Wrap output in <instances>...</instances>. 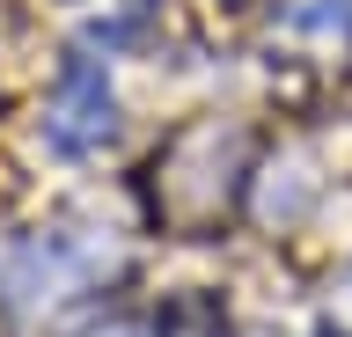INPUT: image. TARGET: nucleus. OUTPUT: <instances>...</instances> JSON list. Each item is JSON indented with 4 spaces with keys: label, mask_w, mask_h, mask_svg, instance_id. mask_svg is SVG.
Listing matches in <instances>:
<instances>
[{
    "label": "nucleus",
    "mask_w": 352,
    "mask_h": 337,
    "mask_svg": "<svg viewBox=\"0 0 352 337\" xmlns=\"http://www.w3.org/2000/svg\"><path fill=\"white\" fill-rule=\"evenodd\" d=\"M88 337H140L132 323H110V330H88Z\"/></svg>",
    "instance_id": "2"
},
{
    "label": "nucleus",
    "mask_w": 352,
    "mask_h": 337,
    "mask_svg": "<svg viewBox=\"0 0 352 337\" xmlns=\"http://www.w3.org/2000/svg\"><path fill=\"white\" fill-rule=\"evenodd\" d=\"M110 132H118V103H110L103 67L96 59H74L66 81H59V103L44 117V139L59 154H96V147H110Z\"/></svg>",
    "instance_id": "1"
}]
</instances>
